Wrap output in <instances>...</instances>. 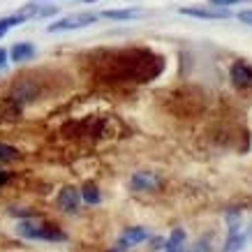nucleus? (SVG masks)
I'll use <instances>...</instances> for the list:
<instances>
[{
  "label": "nucleus",
  "mask_w": 252,
  "mask_h": 252,
  "mask_svg": "<svg viewBox=\"0 0 252 252\" xmlns=\"http://www.w3.org/2000/svg\"><path fill=\"white\" fill-rule=\"evenodd\" d=\"M14 231H16V236L26 238V241H42V243H67L69 241V234L63 229L61 224L46 220L42 215L19 220Z\"/></svg>",
  "instance_id": "1"
},
{
  "label": "nucleus",
  "mask_w": 252,
  "mask_h": 252,
  "mask_svg": "<svg viewBox=\"0 0 252 252\" xmlns=\"http://www.w3.org/2000/svg\"><path fill=\"white\" fill-rule=\"evenodd\" d=\"M99 16L95 12H74L69 16H63V19H56V21L49 23V32H69V31H81V28H88L93 23H97Z\"/></svg>",
  "instance_id": "2"
},
{
  "label": "nucleus",
  "mask_w": 252,
  "mask_h": 252,
  "mask_svg": "<svg viewBox=\"0 0 252 252\" xmlns=\"http://www.w3.org/2000/svg\"><path fill=\"white\" fill-rule=\"evenodd\" d=\"M162 176L155 171H134L127 181V188L134 194H155L162 190Z\"/></svg>",
  "instance_id": "3"
},
{
  "label": "nucleus",
  "mask_w": 252,
  "mask_h": 252,
  "mask_svg": "<svg viewBox=\"0 0 252 252\" xmlns=\"http://www.w3.org/2000/svg\"><path fill=\"white\" fill-rule=\"evenodd\" d=\"M56 206H58V211L65 215L81 213L84 201H81V192H79L77 185H63L61 190L56 192Z\"/></svg>",
  "instance_id": "4"
},
{
  "label": "nucleus",
  "mask_w": 252,
  "mask_h": 252,
  "mask_svg": "<svg viewBox=\"0 0 252 252\" xmlns=\"http://www.w3.org/2000/svg\"><path fill=\"white\" fill-rule=\"evenodd\" d=\"M58 12H61V9L56 7V5L32 0V2H28V5H23V7L16 9V16L21 19V23H26V21H32V19H54V16H58Z\"/></svg>",
  "instance_id": "5"
},
{
  "label": "nucleus",
  "mask_w": 252,
  "mask_h": 252,
  "mask_svg": "<svg viewBox=\"0 0 252 252\" xmlns=\"http://www.w3.org/2000/svg\"><path fill=\"white\" fill-rule=\"evenodd\" d=\"M151 234H153V231L148 229V227H144V224H132V227H125V229L121 231V236H118V243L116 245L127 252V250H132V248L144 245L146 241L151 238Z\"/></svg>",
  "instance_id": "6"
},
{
  "label": "nucleus",
  "mask_w": 252,
  "mask_h": 252,
  "mask_svg": "<svg viewBox=\"0 0 252 252\" xmlns=\"http://www.w3.org/2000/svg\"><path fill=\"white\" fill-rule=\"evenodd\" d=\"M178 12L183 16H192V19H206V21H222V19H229L231 9H222V7H213V5H185L178 7Z\"/></svg>",
  "instance_id": "7"
},
{
  "label": "nucleus",
  "mask_w": 252,
  "mask_h": 252,
  "mask_svg": "<svg viewBox=\"0 0 252 252\" xmlns=\"http://www.w3.org/2000/svg\"><path fill=\"white\" fill-rule=\"evenodd\" d=\"M35 56H37V46L28 42V39L9 46V63L12 65H26V63L35 61Z\"/></svg>",
  "instance_id": "8"
},
{
  "label": "nucleus",
  "mask_w": 252,
  "mask_h": 252,
  "mask_svg": "<svg viewBox=\"0 0 252 252\" xmlns=\"http://www.w3.org/2000/svg\"><path fill=\"white\" fill-rule=\"evenodd\" d=\"M229 81L236 88H250L252 86V65L248 61H234L229 65Z\"/></svg>",
  "instance_id": "9"
},
{
  "label": "nucleus",
  "mask_w": 252,
  "mask_h": 252,
  "mask_svg": "<svg viewBox=\"0 0 252 252\" xmlns=\"http://www.w3.org/2000/svg\"><path fill=\"white\" fill-rule=\"evenodd\" d=\"M139 16H144L141 7H111L102 12V19H109V21H134Z\"/></svg>",
  "instance_id": "10"
},
{
  "label": "nucleus",
  "mask_w": 252,
  "mask_h": 252,
  "mask_svg": "<svg viewBox=\"0 0 252 252\" xmlns=\"http://www.w3.org/2000/svg\"><path fill=\"white\" fill-rule=\"evenodd\" d=\"M79 192H81V201L86 206H99L102 204V190L95 181H84L79 185Z\"/></svg>",
  "instance_id": "11"
},
{
  "label": "nucleus",
  "mask_w": 252,
  "mask_h": 252,
  "mask_svg": "<svg viewBox=\"0 0 252 252\" xmlns=\"http://www.w3.org/2000/svg\"><path fill=\"white\" fill-rule=\"evenodd\" d=\"M188 248V231L176 227V229L169 231L167 243H164V250H185Z\"/></svg>",
  "instance_id": "12"
},
{
  "label": "nucleus",
  "mask_w": 252,
  "mask_h": 252,
  "mask_svg": "<svg viewBox=\"0 0 252 252\" xmlns=\"http://www.w3.org/2000/svg\"><path fill=\"white\" fill-rule=\"evenodd\" d=\"M21 160V151L16 146L7 144V141H0V167L7 164V162H16Z\"/></svg>",
  "instance_id": "13"
},
{
  "label": "nucleus",
  "mask_w": 252,
  "mask_h": 252,
  "mask_svg": "<svg viewBox=\"0 0 252 252\" xmlns=\"http://www.w3.org/2000/svg\"><path fill=\"white\" fill-rule=\"evenodd\" d=\"M248 243V238H245L243 231H238V234H227V241H224V250L222 252H241Z\"/></svg>",
  "instance_id": "14"
},
{
  "label": "nucleus",
  "mask_w": 252,
  "mask_h": 252,
  "mask_svg": "<svg viewBox=\"0 0 252 252\" xmlns=\"http://www.w3.org/2000/svg\"><path fill=\"white\" fill-rule=\"evenodd\" d=\"M14 26H21V19H19V16H16V14L2 16V19H0V39L5 37V35H7V32L12 31Z\"/></svg>",
  "instance_id": "15"
},
{
  "label": "nucleus",
  "mask_w": 252,
  "mask_h": 252,
  "mask_svg": "<svg viewBox=\"0 0 252 252\" xmlns=\"http://www.w3.org/2000/svg\"><path fill=\"white\" fill-rule=\"evenodd\" d=\"M164 243H167V238L160 236V234H151V238L146 241V245H148L151 252H162L164 250Z\"/></svg>",
  "instance_id": "16"
},
{
  "label": "nucleus",
  "mask_w": 252,
  "mask_h": 252,
  "mask_svg": "<svg viewBox=\"0 0 252 252\" xmlns=\"http://www.w3.org/2000/svg\"><path fill=\"white\" fill-rule=\"evenodd\" d=\"M213 7H222V9H229V7H234V5H241L243 0H208Z\"/></svg>",
  "instance_id": "17"
},
{
  "label": "nucleus",
  "mask_w": 252,
  "mask_h": 252,
  "mask_svg": "<svg viewBox=\"0 0 252 252\" xmlns=\"http://www.w3.org/2000/svg\"><path fill=\"white\" fill-rule=\"evenodd\" d=\"M14 181V171H9V169H2L0 167V188H5Z\"/></svg>",
  "instance_id": "18"
},
{
  "label": "nucleus",
  "mask_w": 252,
  "mask_h": 252,
  "mask_svg": "<svg viewBox=\"0 0 252 252\" xmlns=\"http://www.w3.org/2000/svg\"><path fill=\"white\" fill-rule=\"evenodd\" d=\"M7 65H9V49L0 46V72H5Z\"/></svg>",
  "instance_id": "19"
},
{
  "label": "nucleus",
  "mask_w": 252,
  "mask_h": 252,
  "mask_svg": "<svg viewBox=\"0 0 252 252\" xmlns=\"http://www.w3.org/2000/svg\"><path fill=\"white\" fill-rule=\"evenodd\" d=\"M238 19L248 26H252V9H243V12H238Z\"/></svg>",
  "instance_id": "20"
},
{
  "label": "nucleus",
  "mask_w": 252,
  "mask_h": 252,
  "mask_svg": "<svg viewBox=\"0 0 252 252\" xmlns=\"http://www.w3.org/2000/svg\"><path fill=\"white\" fill-rule=\"evenodd\" d=\"M104 252H125V250H123V248H118V245H111V248H109V250H104Z\"/></svg>",
  "instance_id": "21"
},
{
  "label": "nucleus",
  "mask_w": 252,
  "mask_h": 252,
  "mask_svg": "<svg viewBox=\"0 0 252 252\" xmlns=\"http://www.w3.org/2000/svg\"><path fill=\"white\" fill-rule=\"evenodd\" d=\"M81 2H86V5H95V2H99V0H81Z\"/></svg>",
  "instance_id": "22"
},
{
  "label": "nucleus",
  "mask_w": 252,
  "mask_h": 252,
  "mask_svg": "<svg viewBox=\"0 0 252 252\" xmlns=\"http://www.w3.org/2000/svg\"><path fill=\"white\" fill-rule=\"evenodd\" d=\"M164 252H190V250H164Z\"/></svg>",
  "instance_id": "23"
},
{
  "label": "nucleus",
  "mask_w": 252,
  "mask_h": 252,
  "mask_svg": "<svg viewBox=\"0 0 252 252\" xmlns=\"http://www.w3.org/2000/svg\"><path fill=\"white\" fill-rule=\"evenodd\" d=\"M37 2H49V0H37Z\"/></svg>",
  "instance_id": "24"
}]
</instances>
